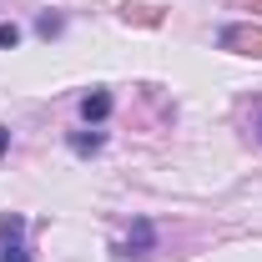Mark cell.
<instances>
[{
  "label": "cell",
  "mask_w": 262,
  "mask_h": 262,
  "mask_svg": "<svg viewBox=\"0 0 262 262\" xmlns=\"http://www.w3.org/2000/svg\"><path fill=\"white\" fill-rule=\"evenodd\" d=\"M5 146H10V131L0 126V157H5Z\"/></svg>",
  "instance_id": "9"
},
{
  "label": "cell",
  "mask_w": 262,
  "mask_h": 262,
  "mask_svg": "<svg viewBox=\"0 0 262 262\" xmlns=\"http://www.w3.org/2000/svg\"><path fill=\"white\" fill-rule=\"evenodd\" d=\"M71 146H76L81 157H91V151H101V136L96 131H71Z\"/></svg>",
  "instance_id": "6"
},
{
  "label": "cell",
  "mask_w": 262,
  "mask_h": 262,
  "mask_svg": "<svg viewBox=\"0 0 262 262\" xmlns=\"http://www.w3.org/2000/svg\"><path fill=\"white\" fill-rule=\"evenodd\" d=\"M0 262H31L26 252V217H0Z\"/></svg>",
  "instance_id": "2"
},
{
  "label": "cell",
  "mask_w": 262,
  "mask_h": 262,
  "mask_svg": "<svg viewBox=\"0 0 262 262\" xmlns=\"http://www.w3.org/2000/svg\"><path fill=\"white\" fill-rule=\"evenodd\" d=\"M81 116H86V121H106V116H111V96H106V91L81 96Z\"/></svg>",
  "instance_id": "4"
},
{
  "label": "cell",
  "mask_w": 262,
  "mask_h": 262,
  "mask_svg": "<svg viewBox=\"0 0 262 262\" xmlns=\"http://www.w3.org/2000/svg\"><path fill=\"white\" fill-rule=\"evenodd\" d=\"M35 31L46 35V40H51V35H61V15H40V20H35Z\"/></svg>",
  "instance_id": "8"
},
{
  "label": "cell",
  "mask_w": 262,
  "mask_h": 262,
  "mask_svg": "<svg viewBox=\"0 0 262 262\" xmlns=\"http://www.w3.org/2000/svg\"><path fill=\"white\" fill-rule=\"evenodd\" d=\"M0 46H5V51H15V46H20V26H15V20H5V26H0Z\"/></svg>",
  "instance_id": "7"
},
{
  "label": "cell",
  "mask_w": 262,
  "mask_h": 262,
  "mask_svg": "<svg viewBox=\"0 0 262 262\" xmlns=\"http://www.w3.org/2000/svg\"><path fill=\"white\" fill-rule=\"evenodd\" d=\"M121 20H126V26L157 31V26H162V10H157V5H136V0H126V5H121Z\"/></svg>",
  "instance_id": "3"
},
{
  "label": "cell",
  "mask_w": 262,
  "mask_h": 262,
  "mask_svg": "<svg viewBox=\"0 0 262 262\" xmlns=\"http://www.w3.org/2000/svg\"><path fill=\"white\" fill-rule=\"evenodd\" d=\"M217 46H222V51H232V56H252V61H262V26H257V20L227 26V31L217 35Z\"/></svg>",
  "instance_id": "1"
},
{
  "label": "cell",
  "mask_w": 262,
  "mask_h": 262,
  "mask_svg": "<svg viewBox=\"0 0 262 262\" xmlns=\"http://www.w3.org/2000/svg\"><path fill=\"white\" fill-rule=\"evenodd\" d=\"M151 247V222L141 217L136 227H131V237H126V247H121V257H136V252H146Z\"/></svg>",
  "instance_id": "5"
},
{
  "label": "cell",
  "mask_w": 262,
  "mask_h": 262,
  "mask_svg": "<svg viewBox=\"0 0 262 262\" xmlns=\"http://www.w3.org/2000/svg\"><path fill=\"white\" fill-rule=\"evenodd\" d=\"M247 10H252V15H257V10H262V0H247Z\"/></svg>",
  "instance_id": "10"
}]
</instances>
